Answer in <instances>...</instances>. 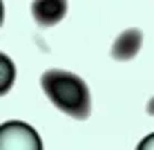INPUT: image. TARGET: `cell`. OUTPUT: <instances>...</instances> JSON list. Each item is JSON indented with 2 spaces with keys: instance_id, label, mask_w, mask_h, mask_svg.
Here are the masks:
<instances>
[{
  "instance_id": "52a82bcc",
  "label": "cell",
  "mask_w": 154,
  "mask_h": 150,
  "mask_svg": "<svg viewBox=\"0 0 154 150\" xmlns=\"http://www.w3.org/2000/svg\"><path fill=\"white\" fill-rule=\"evenodd\" d=\"M145 110H147V114H152V116H154V96H152L150 101H147V108H145Z\"/></svg>"
},
{
  "instance_id": "3957f363",
  "label": "cell",
  "mask_w": 154,
  "mask_h": 150,
  "mask_svg": "<svg viewBox=\"0 0 154 150\" xmlns=\"http://www.w3.org/2000/svg\"><path fill=\"white\" fill-rule=\"evenodd\" d=\"M67 14V0H34L31 2V16L42 27L60 23Z\"/></svg>"
},
{
  "instance_id": "7a4b0ae2",
  "label": "cell",
  "mask_w": 154,
  "mask_h": 150,
  "mask_svg": "<svg viewBox=\"0 0 154 150\" xmlns=\"http://www.w3.org/2000/svg\"><path fill=\"white\" fill-rule=\"evenodd\" d=\"M0 150H42L40 137L23 121H5L0 126Z\"/></svg>"
},
{
  "instance_id": "6da1fadb",
  "label": "cell",
  "mask_w": 154,
  "mask_h": 150,
  "mask_svg": "<svg viewBox=\"0 0 154 150\" xmlns=\"http://www.w3.org/2000/svg\"><path fill=\"white\" fill-rule=\"evenodd\" d=\"M40 88L47 99L72 119H87L92 110L89 88L78 74L67 69H47L40 76Z\"/></svg>"
},
{
  "instance_id": "8992f818",
  "label": "cell",
  "mask_w": 154,
  "mask_h": 150,
  "mask_svg": "<svg viewBox=\"0 0 154 150\" xmlns=\"http://www.w3.org/2000/svg\"><path fill=\"white\" fill-rule=\"evenodd\" d=\"M136 150H154V132H152V135H147L145 139H143L139 146H136Z\"/></svg>"
},
{
  "instance_id": "5b68a950",
  "label": "cell",
  "mask_w": 154,
  "mask_h": 150,
  "mask_svg": "<svg viewBox=\"0 0 154 150\" xmlns=\"http://www.w3.org/2000/svg\"><path fill=\"white\" fill-rule=\"evenodd\" d=\"M0 67H2V83H0V92L5 94L9 90V85H11V81H14V65H11V61H9L7 54H0Z\"/></svg>"
},
{
  "instance_id": "277c9868",
  "label": "cell",
  "mask_w": 154,
  "mask_h": 150,
  "mask_svg": "<svg viewBox=\"0 0 154 150\" xmlns=\"http://www.w3.org/2000/svg\"><path fill=\"white\" fill-rule=\"evenodd\" d=\"M143 45V34L139 29H125L119 34V38L112 45V56L116 61H132L141 52Z\"/></svg>"
}]
</instances>
